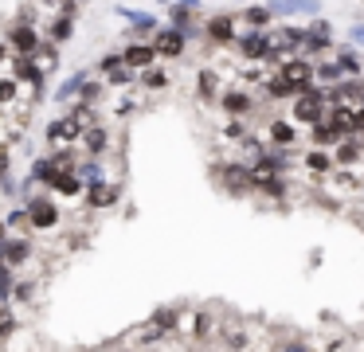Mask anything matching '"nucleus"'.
I'll return each mask as SVG.
<instances>
[{
    "mask_svg": "<svg viewBox=\"0 0 364 352\" xmlns=\"http://www.w3.org/2000/svg\"><path fill=\"white\" fill-rule=\"evenodd\" d=\"M294 117H298V122H321L325 117V94L301 90L298 102H294Z\"/></svg>",
    "mask_w": 364,
    "mask_h": 352,
    "instance_id": "f257e3e1",
    "label": "nucleus"
},
{
    "mask_svg": "<svg viewBox=\"0 0 364 352\" xmlns=\"http://www.w3.org/2000/svg\"><path fill=\"white\" fill-rule=\"evenodd\" d=\"M282 78L301 94V90H309V82H314V67H309L306 59H286L282 63Z\"/></svg>",
    "mask_w": 364,
    "mask_h": 352,
    "instance_id": "f03ea898",
    "label": "nucleus"
},
{
    "mask_svg": "<svg viewBox=\"0 0 364 352\" xmlns=\"http://www.w3.org/2000/svg\"><path fill=\"white\" fill-rule=\"evenodd\" d=\"M82 129H87V125L71 114V117H63V122H51L48 125V141H51V145H67V141L82 137Z\"/></svg>",
    "mask_w": 364,
    "mask_h": 352,
    "instance_id": "7ed1b4c3",
    "label": "nucleus"
},
{
    "mask_svg": "<svg viewBox=\"0 0 364 352\" xmlns=\"http://www.w3.org/2000/svg\"><path fill=\"white\" fill-rule=\"evenodd\" d=\"M220 172H223V184L235 196H243L247 188H255V169H247V164H223Z\"/></svg>",
    "mask_w": 364,
    "mask_h": 352,
    "instance_id": "20e7f679",
    "label": "nucleus"
},
{
    "mask_svg": "<svg viewBox=\"0 0 364 352\" xmlns=\"http://www.w3.org/2000/svg\"><path fill=\"white\" fill-rule=\"evenodd\" d=\"M239 51H243L247 59H270V55H274V36H262V31H251V36H243Z\"/></svg>",
    "mask_w": 364,
    "mask_h": 352,
    "instance_id": "39448f33",
    "label": "nucleus"
},
{
    "mask_svg": "<svg viewBox=\"0 0 364 352\" xmlns=\"http://www.w3.org/2000/svg\"><path fill=\"white\" fill-rule=\"evenodd\" d=\"M309 36H306V47H301V51H306V55H321L325 51V47H329L333 43V28H329V23H325V20H314V23H309Z\"/></svg>",
    "mask_w": 364,
    "mask_h": 352,
    "instance_id": "423d86ee",
    "label": "nucleus"
},
{
    "mask_svg": "<svg viewBox=\"0 0 364 352\" xmlns=\"http://www.w3.org/2000/svg\"><path fill=\"white\" fill-rule=\"evenodd\" d=\"M153 47H157V55H165V59H176V55L184 51V31H181V28L161 31V36L153 39Z\"/></svg>",
    "mask_w": 364,
    "mask_h": 352,
    "instance_id": "0eeeda50",
    "label": "nucleus"
},
{
    "mask_svg": "<svg viewBox=\"0 0 364 352\" xmlns=\"http://www.w3.org/2000/svg\"><path fill=\"white\" fill-rule=\"evenodd\" d=\"M87 203H90V208H110V203H118V188H114V184H102V180H90Z\"/></svg>",
    "mask_w": 364,
    "mask_h": 352,
    "instance_id": "6e6552de",
    "label": "nucleus"
},
{
    "mask_svg": "<svg viewBox=\"0 0 364 352\" xmlns=\"http://www.w3.org/2000/svg\"><path fill=\"white\" fill-rule=\"evenodd\" d=\"M122 59L129 63V67H153V59H157V47H149V43H134V47H126L122 51Z\"/></svg>",
    "mask_w": 364,
    "mask_h": 352,
    "instance_id": "1a4fd4ad",
    "label": "nucleus"
},
{
    "mask_svg": "<svg viewBox=\"0 0 364 352\" xmlns=\"http://www.w3.org/2000/svg\"><path fill=\"white\" fill-rule=\"evenodd\" d=\"M32 227H55V219H59V211H55V203H48V200H36L32 203Z\"/></svg>",
    "mask_w": 364,
    "mask_h": 352,
    "instance_id": "9d476101",
    "label": "nucleus"
},
{
    "mask_svg": "<svg viewBox=\"0 0 364 352\" xmlns=\"http://www.w3.org/2000/svg\"><path fill=\"white\" fill-rule=\"evenodd\" d=\"M270 12L278 16H298V12H317V0H274Z\"/></svg>",
    "mask_w": 364,
    "mask_h": 352,
    "instance_id": "9b49d317",
    "label": "nucleus"
},
{
    "mask_svg": "<svg viewBox=\"0 0 364 352\" xmlns=\"http://www.w3.org/2000/svg\"><path fill=\"white\" fill-rule=\"evenodd\" d=\"M12 47H16L20 55H32L36 47H40V39H36L32 28H16V31H12Z\"/></svg>",
    "mask_w": 364,
    "mask_h": 352,
    "instance_id": "f8f14e48",
    "label": "nucleus"
},
{
    "mask_svg": "<svg viewBox=\"0 0 364 352\" xmlns=\"http://www.w3.org/2000/svg\"><path fill=\"white\" fill-rule=\"evenodd\" d=\"M48 184H55V188H59V192H63V196H75V192H79V188H82V180H79V176H71V172H67V169H55V176H51Z\"/></svg>",
    "mask_w": 364,
    "mask_h": 352,
    "instance_id": "ddd939ff",
    "label": "nucleus"
},
{
    "mask_svg": "<svg viewBox=\"0 0 364 352\" xmlns=\"http://www.w3.org/2000/svg\"><path fill=\"white\" fill-rule=\"evenodd\" d=\"M212 329H215L212 313H192V325H188V333L196 336V341H208V336H212Z\"/></svg>",
    "mask_w": 364,
    "mask_h": 352,
    "instance_id": "4468645a",
    "label": "nucleus"
},
{
    "mask_svg": "<svg viewBox=\"0 0 364 352\" xmlns=\"http://www.w3.org/2000/svg\"><path fill=\"white\" fill-rule=\"evenodd\" d=\"M223 110H228V114H251V98H247V94H239V90H231V94H223Z\"/></svg>",
    "mask_w": 364,
    "mask_h": 352,
    "instance_id": "2eb2a0df",
    "label": "nucleus"
},
{
    "mask_svg": "<svg viewBox=\"0 0 364 352\" xmlns=\"http://www.w3.org/2000/svg\"><path fill=\"white\" fill-rule=\"evenodd\" d=\"M306 169H309V172H317V176H329V172H333V161L321 153V149H314V153L306 156Z\"/></svg>",
    "mask_w": 364,
    "mask_h": 352,
    "instance_id": "dca6fc26",
    "label": "nucleus"
},
{
    "mask_svg": "<svg viewBox=\"0 0 364 352\" xmlns=\"http://www.w3.org/2000/svg\"><path fill=\"white\" fill-rule=\"evenodd\" d=\"M270 141L282 145V149H290L294 145V125L290 122H274V125H270Z\"/></svg>",
    "mask_w": 364,
    "mask_h": 352,
    "instance_id": "f3484780",
    "label": "nucleus"
},
{
    "mask_svg": "<svg viewBox=\"0 0 364 352\" xmlns=\"http://www.w3.org/2000/svg\"><path fill=\"white\" fill-rule=\"evenodd\" d=\"M341 75H345V67H341V63H321V67H314L317 82H337Z\"/></svg>",
    "mask_w": 364,
    "mask_h": 352,
    "instance_id": "a211bd4d",
    "label": "nucleus"
},
{
    "mask_svg": "<svg viewBox=\"0 0 364 352\" xmlns=\"http://www.w3.org/2000/svg\"><path fill=\"white\" fill-rule=\"evenodd\" d=\"M208 36H212V39H220V43H228V39L235 36V28H231V20H223V16H220V20H212V23H208Z\"/></svg>",
    "mask_w": 364,
    "mask_h": 352,
    "instance_id": "6ab92c4d",
    "label": "nucleus"
},
{
    "mask_svg": "<svg viewBox=\"0 0 364 352\" xmlns=\"http://www.w3.org/2000/svg\"><path fill=\"white\" fill-rule=\"evenodd\" d=\"M243 16H247V23H251V28H267L274 12H270V8H262V4H255V8H247Z\"/></svg>",
    "mask_w": 364,
    "mask_h": 352,
    "instance_id": "aec40b11",
    "label": "nucleus"
},
{
    "mask_svg": "<svg viewBox=\"0 0 364 352\" xmlns=\"http://www.w3.org/2000/svg\"><path fill=\"white\" fill-rule=\"evenodd\" d=\"M337 161H341V164H353V161H360V145L345 137V145L337 149Z\"/></svg>",
    "mask_w": 364,
    "mask_h": 352,
    "instance_id": "412c9836",
    "label": "nucleus"
},
{
    "mask_svg": "<svg viewBox=\"0 0 364 352\" xmlns=\"http://www.w3.org/2000/svg\"><path fill=\"white\" fill-rule=\"evenodd\" d=\"M82 141H87L90 153H102V149H106V129H87V133H82Z\"/></svg>",
    "mask_w": 364,
    "mask_h": 352,
    "instance_id": "4be33fe9",
    "label": "nucleus"
},
{
    "mask_svg": "<svg viewBox=\"0 0 364 352\" xmlns=\"http://www.w3.org/2000/svg\"><path fill=\"white\" fill-rule=\"evenodd\" d=\"M337 63L345 67V75H360V55H356V51H341Z\"/></svg>",
    "mask_w": 364,
    "mask_h": 352,
    "instance_id": "5701e85b",
    "label": "nucleus"
},
{
    "mask_svg": "<svg viewBox=\"0 0 364 352\" xmlns=\"http://www.w3.org/2000/svg\"><path fill=\"white\" fill-rule=\"evenodd\" d=\"M145 86H153V90H161V86H168V75L165 70H157V67H145Z\"/></svg>",
    "mask_w": 364,
    "mask_h": 352,
    "instance_id": "b1692460",
    "label": "nucleus"
},
{
    "mask_svg": "<svg viewBox=\"0 0 364 352\" xmlns=\"http://www.w3.org/2000/svg\"><path fill=\"white\" fill-rule=\"evenodd\" d=\"M12 333H16V317L9 309H0V341H9Z\"/></svg>",
    "mask_w": 364,
    "mask_h": 352,
    "instance_id": "393cba45",
    "label": "nucleus"
},
{
    "mask_svg": "<svg viewBox=\"0 0 364 352\" xmlns=\"http://www.w3.org/2000/svg\"><path fill=\"white\" fill-rule=\"evenodd\" d=\"M168 16H173V28H181V31L192 28V12H188V8H173Z\"/></svg>",
    "mask_w": 364,
    "mask_h": 352,
    "instance_id": "a878e982",
    "label": "nucleus"
},
{
    "mask_svg": "<svg viewBox=\"0 0 364 352\" xmlns=\"http://www.w3.org/2000/svg\"><path fill=\"white\" fill-rule=\"evenodd\" d=\"M215 94V75L212 70H200V98H212Z\"/></svg>",
    "mask_w": 364,
    "mask_h": 352,
    "instance_id": "bb28decb",
    "label": "nucleus"
},
{
    "mask_svg": "<svg viewBox=\"0 0 364 352\" xmlns=\"http://www.w3.org/2000/svg\"><path fill=\"white\" fill-rule=\"evenodd\" d=\"M270 94H274V98H286V94H298V90H294V86H290V82H286V78H282V75H278V78H274V82H270Z\"/></svg>",
    "mask_w": 364,
    "mask_h": 352,
    "instance_id": "cd10ccee",
    "label": "nucleus"
},
{
    "mask_svg": "<svg viewBox=\"0 0 364 352\" xmlns=\"http://www.w3.org/2000/svg\"><path fill=\"white\" fill-rule=\"evenodd\" d=\"M16 75H20V78H28V82H40V70H36L32 63H24V59L16 63Z\"/></svg>",
    "mask_w": 364,
    "mask_h": 352,
    "instance_id": "c85d7f7f",
    "label": "nucleus"
},
{
    "mask_svg": "<svg viewBox=\"0 0 364 352\" xmlns=\"http://www.w3.org/2000/svg\"><path fill=\"white\" fill-rule=\"evenodd\" d=\"M4 258H9V262H20V258H28V242H12V247L4 250Z\"/></svg>",
    "mask_w": 364,
    "mask_h": 352,
    "instance_id": "c756f323",
    "label": "nucleus"
},
{
    "mask_svg": "<svg viewBox=\"0 0 364 352\" xmlns=\"http://www.w3.org/2000/svg\"><path fill=\"white\" fill-rule=\"evenodd\" d=\"M51 36L55 39H63V36H71V20H59L55 28H51Z\"/></svg>",
    "mask_w": 364,
    "mask_h": 352,
    "instance_id": "7c9ffc66",
    "label": "nucleus"
},
{
    "mask_svg": "<svg viewBox=\"0 0 364 352\" xmlns=\"http://www.w3.org/2000/svg\"><path fill=\"white\" fill-rule=\"evenodd\" d=\"M12 94H16V82H0V102H12Z\"/></svg>",
    "mask_w": 364,
    "mask_h": 352,
    "instance_id": "2f4dec72",
    "label": "nucleus"
},
{
    "mask_svg": "<svg viewBox=\"0 0 364 352\" xmlns=\"http://www.w3.org/2000/svg\"><path fill=\"white\" fill-rule=\"evenodd\" d=\"M353 129H360V133H364V106H356V110H353Z\"/></svg>",
    "mask_w": 364,
    "mask_h": 352,
    "instance_id": "473e14b6",
    "label": "nucleus"
},
{
    "mask_svg": "<svg viewBox=\"0 0 364 352\" xmlns=\"http://www.w3.org/2000/svg\"><path fill=\"white\" fill-rule=\"evenodd\" d=\"M356 344H360L356 336H341V341H333V348H356Z\"/></svg>",
    "mask_w": 364,
    "mask_h": 352,
    "instance_id": "72a5a7b5",
    "label": "nucleus"
},
{
    "mask_svg": "<svg viewBox=\"0 0 364 352\" xmlns=\"http://www.w3.org/2000/svg\"><path fill=\"white\" fill-rule=\"evenodd\" d=\"M348 39H353V43H360V47H364V23H356V28L348 31Z\"/></svg>",
    "mask_w": 364,
    "mask_h": 352,
    "instance_id": "f704fd0d",
    "label": "nucleus"
},
{
    "mask_svg": "<svg viewBox=\"0 0 364 352\" xmlns=\"http://www.w3.org/2000/svg\"><path fill=\"white\" fill-rule=\"evenodd\" d=\"M0 63H4V43H0Z\"/></svg>",
    "mask_w": 364,
    "mask_h": 352,
    "instance_id": "c9c22d12",
    "label": "nucleus"
},
{
    "mask_svg": "<svg viewBox=\"0 0 364 352\" xmlns=\"http://www.w3.org/2000/svg\"><path fill=\"white\" fill-rule=\"evenodd\" d=\"M0 239H4V223H0Z\"/></svg>",
    "mask_w": 364,
    "mask_h": 352,
    "instance_id": "e433bc0d",
    "label": "nucleus"
},
{
    "mask_svg": "<svg viewBox=\"0 0 364 352\" xmlns=\"http://www.w3.org/2000/svg\"><path fill=\"white\" fill-rule=\"evenodd\" d=\"M0 172H4V156H0Z\"/></svg>",
    "mask_w": 364,
    "mask_h": 352,
    "instance_id": "4c0bfd02",
    "label": "nucleus"
}]
</instances>
